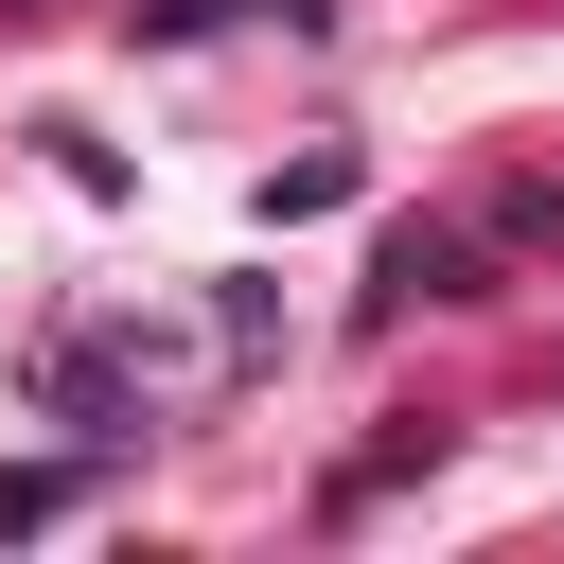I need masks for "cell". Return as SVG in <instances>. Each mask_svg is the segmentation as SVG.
<instances>
[{
  "mask_svg": "<svg viewBox=\"0 0 564 564\" xmlns=\"http://www.w3.org/2000/svg\"><path fill=\"white\" fill-rule=\"evenodd\" d=\"M370 300H476V247L458 229H388V282Z\"/></svg>",
  "mask_w": 564,
  "mask_h": 564,
  "instance_id": "obj_1",
  "label": "cell"
}]
</instances>
